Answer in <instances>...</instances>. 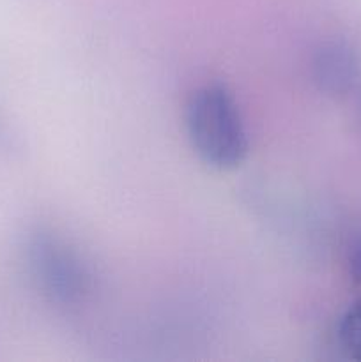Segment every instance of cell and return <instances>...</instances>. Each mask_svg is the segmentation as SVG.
I'll list each match as a JSON object with an SVG mask.
<instances>
[{
    "mask_svg": "<svg viewBox=\"0 0 361 362\" xmlns=\"http://www.w3.org/2000/svg\"><path fill=\"white\" fill-rule=\"evenodd\" d=\"M347 60L343 59L342 53H340L338 48H328L321 53L317 60V78L319 81L326 85V87L335 88L336 85H340L345 78L347 66H342Z\"/></svg>",
    "mask_w": 361,
    "mask_h": 362,
    "instance_id": "obj_3",
    "label": "cell"
},
{
    "mask_svg": "<svg viewBox=\"0 0 361 362\" xmlns=\"http://www.w3.org/2000/svg\"><path fill=\"white\" fill-rule=\"evenodd\" d=\"M186 129L191 147L205 165L237 168L248 156V134L234 95L222 85L195 92L186 106Z\"/></svg>",
    "mask_w": 361,
    "mask_h": 362,
    "instance_id": "obj_1",
    "label": "cell"
},
{
    "mask_svg": "<svg viewBox=\"0 0 361 362\" xmlns=\"http://www.w3.org/2000/svg\"><path fill=\"white\" fill-rule=\"evenodd\" d=\"M350 276H353L354 283L361 285V237L350 251Z\"/></svg>",
    "mask_w": 361,
    "mask_h": 362,
    "instance_id": "obj_4",
    "label": "cell"
},
{
    "mask_svg": "<svg viewBox=\"0 0 361 362\" xmlns=\"http://www.w3.org/2000/svg\"><path fill=\"white\" fill-rule=\"evenodd\" d=\"M338 338L347 356L361 361V299H357L340 320Z\"/></svg>",
    "mask_w": 361,
    "mask_h": 362,
    "instance_id": "obj_2",
    "label": "cell"
}]
</instances>
